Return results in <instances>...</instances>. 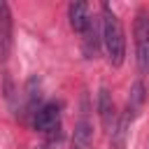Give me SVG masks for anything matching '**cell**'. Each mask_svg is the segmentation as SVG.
Segmentation results:
<instances>
[{
  "label": "cell",
  "mask_w": 149,
  "mask_h": 149,
  "mask_svg": "<svg viewBox=\"0 0 149 149\" xmlns=\"http://www.w3.org/2000/svg\"><path fill=\"white\" fill-rule=\"evenodd\" d=\"M100 42L107 51V58L114 68H119L126 58V37L121 19L112 12L107 2H102V16H100Z\"/></svg>",
  "instance_id": "1"
},
{
  "label": "cell",
  "mask_w": 149,
  "mask_h": 149,
  "mask_svg": "<svg viewBox=\"0 0 149 149\" xmlns=\"http://www.w3.org/2000/svg\"><path fill=\"white\" fill-rule=\"evenodd\" d=\"M133 35H135V63L140 74H144L149 70V12L147 9H140L135 14Z\"/></svg>",
  "instance_id": "2"
},
{
  "label": "cell",
  "mask_w": 149,
  "mask_h": 149,
  "mask_svg": "<svg viewBox=\"0 0 149 149\" xmlns=\"http://www.w3.org/2000/svg\"><path fill=\"white\" fill-rule=\"evenodd\" d=\"M58 121H61V105H58V102H44V105L35 112V116H33V126H35V130H40V133L54 130V128L58 126Z\"/></svg>",
  "instance_id": "3"
},
{
  "label": "cell",
  "mask_w": 149,
  "mask_h": 149,
  "mask_svg": "<svg viewBox=\"0 0 149 149\" xmlns=\"http://www.w3.org/2000/svg\"><path fill=\"white\" fill-rule=\"evenodd\" d=\"M12 12L5 0H0V61L5 63L12 51Z\"/></svg>",
  "instance_id": "4"
},
{
  "label": "cell",
  "mask_w": 149,
  "mask_h": 149,
  "mask_svg": "<svg viewBox=\"0 0 149 149\" xmlns=\"http://www.w3.org/2000/svg\"><path fill=\"white\" fill-rule=\"evenodd\" d=\"M98 116H100V123H102L105 130H114V123H116L114 102H112L109 88H105V86L98 91Z\"/></svg>",
  "instance_id": "5"
},
{
  "label": "cell",
  "mask_w": 149,
  "mask_h": 149,
  "mask_svg": "<svg viewBox=\"0 0 149 149\" xmlns=\"http://www.w3.org/2000/svg\"><path fill=\"white\" fill-rule=\"evenodd\" d=\"M68 16H70V26L74 33L84 35L88 23H91V12H88V5L77 0V2H70V9H68Z\"/></svg>",
  "instance_id": "6"
},
{
  "label": "cell",
  "mask_w": 149,
  "mask_h": 149,
  "mask_svg": "<svg viewBox=\"0 0 149 149\" xmlns=\"http://www.w3.org/2000/svg\"><path fill=\"white\" fill-rule=\"evenodd\" d=\"M70 149H91V121L81 116L72 133V147Z\"/></svg>",
  "instance_id": "7"
},
{
  "label": "cell",
  "mask_w": 149,
  "mask_h": 149,
  "mask_svg": "<svg viewBox=\"0 0 149 149\" xmlns=\"http://www.w3.org/2000/svg\"><path fill=\"white\" fill-rule=\"evenodd\" d=\"M98 33H100V30H98L95 16H91V23H88V28H86V33H84V51H86L88 58H93V56L98 54V42H100Z\"/></svg>",
  "instance_id": "8"
},
{
  "label": "cell",
  "mask_w": 149,
  "mask_h": 149,
  "mask_svg": "<svg viewBox=\"0 0 149 149\" xmlns=\"http://www.w3.org/2000/svg\"><path fill=\"white\" fill-rule=\"evenodd\" d=\"M37 100H40V81H37V77H30L28 84H26V112L23 114H33L35 116V112L40 109Z\"/></svg>",
  "instance_id": "9"
},
{
  "label": "cell",
  "mask_w": 149,
  "mask_h": 149,
  "mask_svg": "<svg viewBox=\"0 0 149 149\" xmlns=\"http://www.w3.org/2000/svg\"><path fill=\"white\" fill-rule=\"evenodd\" d=\"M144 98H147V95H144V84L137 79V81L133 84V88H130V98H128V105H126V109H128V112L135 116V114H137V109L142 107Z\"/></svg>",
  "instance_id": "10"
},
{
  "label": "cell",
  "mask_w": 149,
  "mask_h": 149,
  "mask_svg": "<svg viewBox=\"0 0 149 149\" xmlns=\"http://www.w3.org/2000/svg\"><path fill=\"white\" fill-rule=\"evenodd\" d=\"M35 149H44V147H35Z\"/></svg>",
  "instance_id": "11"
}]
</instances>
